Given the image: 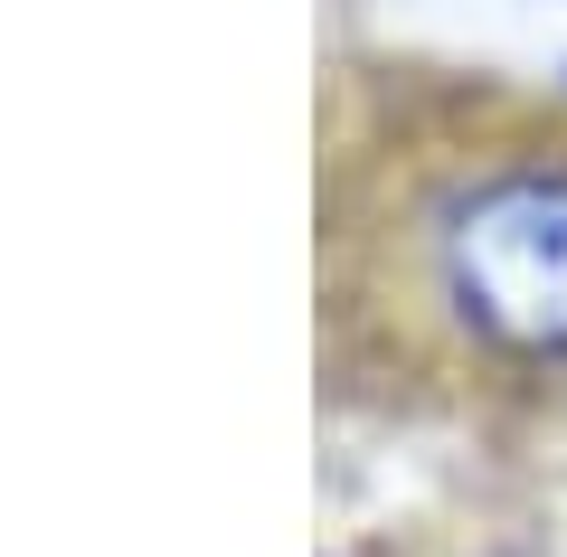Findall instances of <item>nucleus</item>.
<instances>
[{
    "label": "nucleus",
    "instance_id": "nucleus-1",
    "mask_svg": "<svg viewBox=\"0 0 567 557\" xmlns=\"http://www.w3.org/2000/svg\"><path fill=\"white\" fill-rule=\"evenodd\" d=\"M454 321L511 359H567V171H483L435 218Z\"/></svg>",
    "mask_w": 567,
    "mask_h": 557
}]
</instances>
